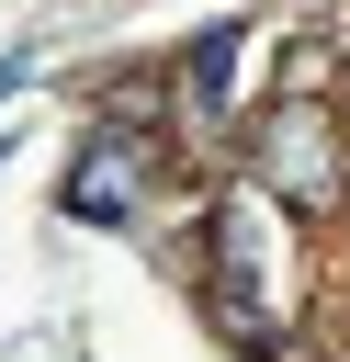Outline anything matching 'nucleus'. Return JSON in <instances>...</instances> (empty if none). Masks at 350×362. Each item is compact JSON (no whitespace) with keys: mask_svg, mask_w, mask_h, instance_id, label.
I'll return each instance as SVG.
<instances>
[{"mask_svg":"<svg viewBox=\"0 0 350 362\" xmlns=\"http://www.w3.org/2000/svg\"><path fill=\"white\" fill-rule=\"evenodd\" d=\"M260 192L294 204V215H327V204H339V136H327V113H271V136H260Z\"/></svg>","mask_w":350,"mask_h":362,"instance_id":"nucleus-1","label":"nucleus"},{"mask_svg":"<svg viewBox=\"0 0 350 362\" xmlns=\"http://www.w3.org/2000/svg\"><path fill=\"white\" fill-rule=\"evenodd\" d=\"M135 181H147V147H135V124H113V136L68 170V215H79V226H124Z\"/></svg>","mask_w":350,"mask_h":362,"instance_id":"nucleus-2","label":"nucleus"},{"mask_svg":"<svg viewBox=\"0 0 350 362\" xmlns=\"http://www.w3.org/2000/svg\"><path fill=\"white\" fill-rule=\"evenodd\" d=\"M260 238H271V192H226V215H215V294H226L237 328H248V294H260Z\"/></svg>","mask_w":350,"mask_h":362,"instance_id":"nucleus-3","label":"nucleus"},{"mask_svg":"<svg viewBox=\"0 0 350 362\" xmlns=\"http://www.w3.org/2000/svg\"><path fill=\"white\" fill-rule=\"evenodd\" d=\"M237 45H248V23H215V34L192 45V113H215V102H226V79H237Z\"/></svg>","mask_w":350,"mask_h":362,"instance_id":"nucleus-4","label":"nucleus"}]
</instances>
